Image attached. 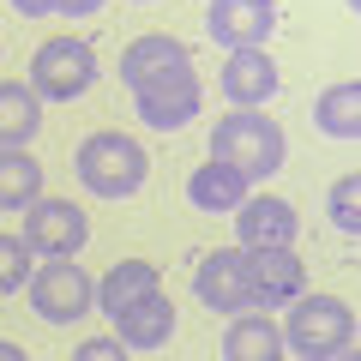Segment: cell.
<instances>
[{
	"label": "cell",
	"instance_id": "cell-8",
	"mask_svg": "<svg viewBox=\"0 0 361 361\" xmlns=\"http://www.w3.org/2000/svg\"><path fill=\"white\" fill-rule=\"evenodd\" d=\"M90 241V223L73 199H37L25 217V247L42 259H78V247Z\"/></svg>",
	"mask_w": 361,
	"mask_h": 361
},
{
	"label": "cell",
	"instance_id": "cell-23",
	"mask_svg": "<svg viewBox=\"0 0 361 361\" xmlns=\"http://www.w3.org/2000/svg\"><path fill=\"white\" fill-rule=\"evenodd\" d=\"M73 361H127V349H121L115 337H85V343L73 349Z\"/></svg>",
	"mask_w": 361,
	"mask_h": 361
},
{
	"label": "cell",
	"instance_id": "cell-3",
	"mask_svg": "<svg viewBox=\"0 0 361 361\" xmlns=\"http://www.w3.org/2000/svg\"><path fill=\"white\" fill-rule=\"evenodd\" d=\"M73 169H78V180H85L97 199H133L145 187V175H151V157H145V145L133 139V133L103 127V133H90V139L78 145Z\"/></svg>",
	"mask_w": 361,
	"mask_h": 361
},
{
	"label": "cell",
	"instance_id": "cell-25",
	"mask_svg": "<svg viewBox=\"0 0 361 361\" xmlns=\"http://www.w3.org/2000/svg\"><path fill=\"white\" fill-rule=\"evenodd\" d=\"M25 18H54V0H13Z\"/></svg>",
	"mask_w": 361,
	"mask_h": 361
},
{
	"label": "cell",
	"instance_id": "cell-7",
	"mask_svg": "<svg viewBox=\"0 0 361 361\" xmlns=\"http://www.w3.org/2000/svg\"><path fill=\"white\" fill-rule=\"evenodd\" d=\"M247 289H253V313H277L295 295H307V265H301L295 247L247 253Z\"/></svg>",
	"mask_w": 361,
	"mask_h": 361
},
{
	"label": "cell",
	"instance_id": "cell-11",
	"mask_svg": "<svg viewBox=\"0 0 361 361\" xmlns=\"http://www.w3.org/2000/svg\"><path fill=\"white\" fill-rule=\"evenodd\" d=\"M277 30V0H211L205 37L223 49H265V37Z\"/></svg>",
	"mask_w": 361,
	"mask_h": 361
},
{
	"label": "cell",
	"instance_id": "cell-12",
	"mask_svg": "<svg viewBox=\"0 0 361 361\" xmlns=\"http://www.w3.org/2000/svg\"><path fill=\"white\" fill-rule=\"evenodd\" d=\"M223 90L235 109H265L277 97V61L265 49H229L223 61Z\"/></svg>",
	"mask_w": 361,
	"mask_h": 361
},
{
	"label": "cell",
	"instance_id": "cell-17",
	"mask_svg": "<svg viewBox=\"0 0 361 361\" xmlns=\"http://www.w3.org/2000/svg\"><path fill=\"white\" fill-rule=\"evenodd\" d=\"M313 121H319L325 139L355 145L361 139V78H337V85H325L319 103H313Z\"/></svg>",
	"mask_w": 361,
	"mask_h": 361
},
{
	"label": "cell",
	"instance_id": "cell-9",
	"mask_svg": "<svg viewBox=\"0 0 361 361\" xmlns=\"http://www.w3.org/2000/svg\"><path fill=\"white\" fill-rule=\"evenodd\" d=\"M193 295L211 313H253V289H247V253L241 247H217L199 259L193 271Z\"/></svg>",
	"mask_w": 361,
	"mask_h": 361
},
{
	"label": "cell",
	"instance_id": "cell-24",
	"mask_svg": "<svg viewBox=\"0 0 361 361\" xmlns=\"http://www.w3.org/2000/svg\"><path fill=\"white\" fill-rule=\"evenodd\" d=\"M54 13L61 18H90V13H103V0H54Z\"/></svg>",
	"mask_w": 361,
	"mask_h": 361
},
{
	"label": "cell",
	"instance_id": "cell-22",
	"mask_svg": "<svg viewBox=\"0 0 361 361\" xmlns=\"http://www.w3.org/2000/svg\"><path fill=\"white\" fill-rule=\"evenodd\" d=\"M30 271H37V253L25 247V235H0V295H18L30 283Z\"/></svg>",
	"mask_w": 361,
	"mask_h": 361
},
{
	"label": "cell",
	"instance_id": "cell-15",
	"mask_svg": "<svg viewBox=\"0 0 361 361\" xmlns=\"http://www.w3.org/2000/svg\"><path fill=\"white\" fill-rule=\"evenodd\" d=\"M157 289H163V265H151V259H121V265H109L103 283H97V301L115 319V313H127L133 301L157 295Z\"/></svg>",
	"mask_w": 361,
	"mask_h": 361
},
{
	"label": "cell",
	"instance_id": "cell-18",
	"mask_svg": "<svg viewBox=\"0 0 361 361\" xmlns=\"http://www.w3.org/2000/svg\"><path fill=\"white\" fill-rule=\"evenodd\" d=\"M42 127V103H37V90L30 85H0V151H25L30 139H37Z\"/></svg>",
	"mask_w": 361,
	"mask_h": 361
},
{
	"label": "cell",
	"instance_id": "cell-27",
	"mask_svg": "<svg viewBox=\"0 0 361 361\" xmlns=\"http://www.w3.org/2000/svg\"><path fill=\"white\" fill-rule=\"evenodd\" d=\"M331 361H361V349H355V343H349V349H337V355H331Z\"/></svg>",
	"mask_w": 361,
	"mask_h": 361
},
{
	"label": "cell",
	"instance_id": "cell-2",
	"mask_svg": "<svg viewBox=\"0 0 361 361\" xmlns=\"http://www.w3.org/2000/svg\"><path fill=\"white\" fill-rule=\"evenodd\" d=\"M121 85L133 90V103H145V97H175V90H193L199 73H193V54H187V42L180 37H163V30H151V37H133L127 49H121Z\"/></svg>",
	"mask_w": 361,
	"mask_h": 361
},
{
	"label": "cell",
	"instance_id": "cell-5",
	"mask_svg": "<svg viewBox=\"0 0 361 361\" xmlns=\"http://www.w3.org/2000/svg\"><path fill=\"white\" fill-rule=\"evenodd\" d=\"M30 90L37 103H73L97 85V49L85 37H49L37 54H30Z\"/></svg>",
	"mask_w": 361,
	"mask_h": 361
},
{
	"label": "cell",
	"instance_id": "cell-10",
	"mask_svg": "<svg viewBox=\"0 0 361 361\" xmlns=\"http://www.w3.org/2000/svg\"><path fill=\"white\" fill-rule=\"evenodd\" d=\"M235 235H241V253L295 247V241H301V217H295V205H289V199L259 193V199H241V211H235Z\"/></svg>",
	"mask_w": 361,
	"mask_h": 361
},
{
	"label": "cell",
	"instance_id": "cell-26",
	"mask_svg": "<svg viewBox=\"0 0 361 361\" xmlns=\"http://www.w3.org/2000/svg\"><path fill=\"white\" fill-rule=\"evenodd\" d=\"M0 361H30V355H25L18 343H0Z\"/></svg>",
	"mask_w": 361,
	"mask_h": 361
},
{
	"label": "cell",
	"instance_id": "cell-20",
	"mask_svg": "<svg viewBox=\"0 0 361 361\" xmlns=\"http://www.w3.org/2000/svg\"><path fill=\"white\" fill-rule=\"evenodd\" d=\"M199 103H205V90H175V97H145L139 103V121L151 133H175V127H187V121H199Z\"/></svg>",
	"mask_w": 361,
	"mask_h": 361
},
{
	"label": "cell",
	"instance_id": "cell-14",
	"mask_svg": "<svg viewBox=\"0 0 361 361\" xmlns=\"http://www.w3.org/2000/svg\"><path fill=\"white\" fill-rule=\"evenodd\" d=\"M169 337H175V301L157 289V295H145V301H133L127 313H115V343L127 349H163Z\"/></svg>",
	"mask_w": 361,
	"mask_h": 361
},
{
	"label": "cell",
	"instance_id": "cell-19",
	"mask_svg": "<svg viewBox=\"0 0 361 361\" xmlns=\"http://www.w3.org/2000/svg\"><path fill=\"white\" fill-rule=\"evenodd\" d=\"M42 199V163L30 151H0V211H30Z\"/></svg>",
	"mask_w": 361,
	"mask_h": 361
},
{
	"label": "cell",
	"instance_id": "cell-21",
	"mask_svg": "<svg viewBox=\"0 0 361 361\" xmlns=\"http://www.w3.org/2000/svg\"><path fill=\"white\" fill-rule=\"evenodd\" d=\"M325 217H331V229L349 235V241L361 235V175H355V169L331 180V193H325Z\"/></svg>",
	"mask_w": 361,
	"mask_h": 361
},
{
	"label": "cell",
	"instance_id": "cell-16",
	"mask_svg": "<svg viewBox=\"0 0 361 361\" xmlns=\"http://www.w3.org/2000/svg\"><path fill=\"white\" fill-rule=\"evenodd\" d=\"M223 361H283V331L271 313H235L223 331Z\"/></svg>",
	"mask_w": 361,
	"mask_h": 361
},
{
	"label": "cell",
	"instance_id": "cell-13",
	"mask_svg": "<svg viewBox=\"0 0 361 361\" xmlns=\"http://www.w3.org/2000/svg\"><path fill=\"white\" fill-rule=\"evenodd\" d=\"M247 193H253V180L235 175V169L217 163V157H211V163H199L193 175H187V205L205 211V217H235Z\"/></svg>",
	"mask_w": 361,
	"mask_h": 361
},
{
	"label": "cell",
	"instance_id": "cell-6",
	"mask_svg": "<svg viewBox=\"0 0 361 361\" xmlns=\"http://www.w3.org/2000/svg\"><path fill=\"white\" fill-rule=\"evenodd\" d=\"M30 307H37V319L49 325H73L90 313V301H97V283H90V271L73 265V259H49V265L30 271V283H25Z\"/></svg>",
	"mask_w": 361,
	"mask_h": 361
},
{
	"label": "cell",
	"instance_id": "cell-4",
	"mask_svg": "<svg viewBox=\"0 0 361 361\" xmlns=\"http://www.w3.org/2000/svg\"><path fill=\"white\" fill-rule=\"evenodd\" d=\"M277 331H283V349H295L301 361H331L337 349L355 343V313L337 295H295Z\"/></svg>",
	"mask_w": 361,
	"mask_h": 361
},
{
	"label": "cell",
	"instance_id": "cell-29",
	"mask_svg": "<svg viewBox=\"0 0 361 361\" xmlns=\"http://www.w3.org/2000/svg\"><path fill=\"white\" fill-rule=\"evenodd\" d=\"M139 6H151V0H139Z\"/></svg>",
	"mask_w": 361,
	"mask_h": 361
},
{
	"label": "cell",
	"instance_id": "cell-28",
	"mask_svg": "<svg viewBox=\"0 0 361 361\" xmlns=\"http://www.w3.org/2000/svg\"><path fill=\"white\" fill-rule=\"evenodd\" d=\"M355 6H361V0H349V13H355Z\"/></svg>",
	"mask_w": 361,
	"mask_h": 361
},
{
	"label": "cell",
	"instance_id": "cell-1",
	"mask_svg": "<svg viewBox=\"0 0 361 361\" xmlns=\"http://www.w3.org/2000/svg\"><path fill=\"white\" fill-rule=\"evenodd\" d=\"M211 157L229 163L235 175H247V180H265V175L283 169L289 145H283V127H277L265 109H229V115L211 127Z\"/></svg>",
	"mask_w": 361,
	"mask_h": 361
}]
</instances>
